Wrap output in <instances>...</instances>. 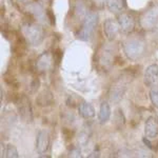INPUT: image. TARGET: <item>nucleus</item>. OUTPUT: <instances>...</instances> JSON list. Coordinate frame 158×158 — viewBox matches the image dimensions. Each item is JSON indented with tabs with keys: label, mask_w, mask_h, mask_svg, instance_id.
<instances>
[{
	"label": "nucleus",
	"mask_w": 158,
	"mask_h": 158,
	"mask_svg": "<svg viewBox=\"0 0 158 158\" xmlns=\"http://www.w3.org/2000/svg\"><path fill=\"white\" fill-rule=\"evenodd\" d=\"M123 52L131 61H138L147 52V43L140 37H130L123 42Z\"/></svg>",
	"instance_id": "f257e3e1"
},
{
	"label": "nucleus",
	"mask_w": 158,
	"mask_h": 158,
	"mask_svg": "<svg viewBox=\"0 0 158 158\" xmlns=\"http://www.w3.org/2000/svg\"><path fill=\"white\" fill-rule=\"evenodd\" d=\"M115 51H114V47L108 43H104L102 47L97 51L96 54V64L99 71L101 72H109L115 63Z\"/></svg>",
	"instance_id": "f03ea898"
},
{
	"label": "nucleus",
	"mask_w": 158,
	"mask_h": 158,
	"mask_svg": "<svg viewBox=\"0 0 158 158\" xmlns=\"http://www.w3.org/2000/svg\"><path fill=\"white\" fill-rule=\"evenodd\" d=\"M22 34L27 42L31 45L38 47L40 45L44 39V31L40 24L35 22H24L22 25Z\"/></svg>",
	"instance_id": "7ed1b4c3"
},
{
	"label": "nucleus",
	"mask_w": 158,
	"mask_h": 158,
	"mask_svg": "<svg viewBox=\"0 0 158 158\" xmlns=\"http://www.w3.org/2000/svg\"><path fill=\"white\" fill-rule=\"evenodd\" d=\"M98 24V15L94 12H89L88 15L82 20V25L76 32V37L78 39L86 41L93 36V33Z\"/></svg>",
	"instance_id": "20e7f679"
},
{
	"label": "nucleus",
	"mask_w": 158,
	"mask_h": 158,
	"mask_svg": "<svg viewBox=\"0 0 158 158\" xmlns=\"http://www.w3.org/2000/svg\"><path fill=\"white\" fill-rule=\"evenodd\" d=\"M127 91V81L124 78H119L113 85L111 86L109 92V99L112 103H119L123 98Z\"/></svg>",
	"instance_id": "39448f33"
},
{
	"label": "nucleus",
	"mask_w": 158,
	"mask_h": 158,
	"mask_svg": "<svg viewBox=\"0 0 158 158\" xmlns=\"http://www.w3.org/2000/svg\"><path fill=\"white\" fill-rule=\"evenodd\" d=\"M157 23H158V10L156 7H153V9L147 11L142 15L141 19H140L141 27L148 31L154 30L157 27Z\"/></svg>",
	"instance_id": "423d86ee"
},
{
	"label": "nucleus",
	"mask_w": 158,
	"mask_h": 158,
	"mask_svg": "<svg viewBox=\"0 0 158 158\" xmlns=\"http://www.w3.org/2000/svg\"><path fill=\"white\" fill-rule=\"evenodd\" d=\"M144 83L150 90L158 89V65L151 64L144 71Z\"/></svg>",
	"instance_id": "0eeeda50"
},
{
	"label": "nucleus",
	"mask_w": 158,
	"mask_h": 158,
	"mask_svg": "<svg viewBox=\"0 0 158 158\" xmlns=\"http://www.w3.org/2000/svg\"><path fill=\"white\" fill-rule=\"evenodd\" d=\"M117 21L120 27V31L124 34H131L135 30V19L128 13H120L118 15Z\"/></svg>",
	"instance_id": "6e6552de"
},
{
	"label": "nucleus",
	"mask_w": 158,
	"mask_h": 158,
	"mask_svg": "<svg viewBox=\"0 0 158 158\" xmlns=\"http://www.w3.org/2000/svg\"><path fill=\"white\" fill-rule=\"evenodd\" d=\"M54 56L51 52H43L36 61V70L39 73H45L50 71L54 63Z\"/></svg>",
	"instance_id": "1a4fd4ad"
},
{
	"label": "nucleus",
	"mask_w": 158,
	"mask_h": 158,
	"mask_svg": "<svg viewBox=\"0 0 158 158\" xmlns=\"http://www.w3.org/2000/svg\"><path fill=\"white\" fill-rule=\"evenodd\" d=\"M103 32L109 41L115 40L116 37L118 36L119 32H120V27H119L118 21L113 18L106 19L103 23Z\"/></svg>",
	"instance_id": "9d476101"
},
{
	"label": "nucleus",
	"mask_w": 158,
	"mask_h": 158,
	"mask_svg": "<svg viewBox=\"0 0 158 158\" xmlns=\"http://www.w3.org/2000/svg\"><path fill=\"white\" fill-rule=\"evenodd\" d=\"M50 143L51 142L49 133L47 131H44V130L39 131L36 138V150L40 156H43L44 154H47L50 149Z\"/></svg>",
	"instance_id": "9b49d317"
},
{
	"label": "nucleus",
	"mask_w": 158,
	"mask_h": 158,
	"mask_svg": "<svg viewBox=\"0 0 158 158\" xmlns=\"http://www.w3.org/2000/svg\"><path fill=\"white\" fill-rule=\"evenodd\" d=\"M17 106H18V111H19L20 115H21V117L24 120H27V122L33 120L31 102L27 96H24V95L20 96L18 101H17Z\"/></svg>",
	"instance_id": "f8f14e48"
},
{
	"label": "nucleus",
	"mask_w": 158,
	"mask_h": 158,
	"mask_svg": "<svg viewBox=\"0 0 158 158\" xmlns=\"http://www.w3.org/2000/svg\"><path fill=\"white\" fill-rule=\"evenodd\" d=\"M144 134L148 139L156 138L158 136V117L156 115L150 116L146 120Z\"/></svg>",
	"instance_id": "ddd939ff"
},
{
	"label": "nucleus",
	"mask_w": 158,
	"mask_h": 158,
	"mask_svg": "<svg viewBox=\"0 0 158 158\" xmlns=\"http://www.w3.org/2000/svg\"><path fill=\"white\" fill-rule=\"evenodd\" d=\"M27 11L37 20H40V21H47L48 20L47 12H44L42 4L39 3V2H32V3H30L27 6Z\"/></svg>",
	"instance_id": "4468645a"
},
{
	"label": "nucleus",
	"mask_w": 158,
	"mask_h": 158,
	"mask_svg": "<svg viewBox=\"0 0 158 158\" xmlns=\"http://www.w3.org/2000/svg\"><path fill=\"white\" fill-rule=\"evenodd\" d=\"M88 13V6L85 0H76L74 6V15L76 16V18L83 20Z\"/></svg>",
	"instance_id": "2eb2a0df"
},
{
	"label": "nucleus",
	"mask_w": 158,
	"mask_h": 158,
	"mask_svg": "<svg viewBox=\"0 0 158 158\" xmlns=\"http://www.w3.org/2000/svg\"><path fill=\"white\" fill-rule=\"evenodd\" d=\"M79 115L85 119H91L95 116V109L89 102H82L78 106Z\"/></svg>",
	"instance_id": "dca6fc26"
},
{
	"label": "nucleus",
	"mask_w": 158,
	"mask_h": 158,
	"mask_svg": "<svg viewBox=\"0 0 158 158\" xmlns=\"http://www.w3.org/2000/svg\"><path fill=\"white\" fill-rule=\"evenodd\" d=\"M111 106H110L109 102L106 101H102L100 104V110H99L98 118L100 123H106L110 120V117H111Z\"/></svg>",
	"instance_id": "f3484780"
},
{
	"label": "nucleus",
	"mask_w": 158,
	"mask_h": 158,
	"mask_svg": "<svg viewBox=\"0 0 158 158\" xmlns=\"http://www.w3.org/2000/svg\"><path fill=\"white\" fill-rule=\"evenodd\" d=\"M106 6L111 13L120 14L126 7V1L124 0H106Z\"/></svg>",
	"instance_id": "a211bd4d"
},
{
	"label": "nucleus",
	"mask_w": 158,
	"mask_h": 158,
	"mask_svg": "<svg viewBox=\"0 0 158 158\" xmlns=\"http://www.w3.org/2000/svg\"><path fill=\"white\" fill-rule=\"evenodd\" d=\"M1 157H7V158H18L19 154L17 149L13 144H6L4 146V150L1 148Z\"/></svg>",
	"instance_id": "6ab92c4d"
},
{
	"label": "nucleus",
	"mask_w": 158,
	"mask_h": 158,
	"mask_svg": "<svg viewBox=\"0 0 158 158\" xmlns=\"http://www.w3.org/2000/svg\"><path fill=\"white\" fill-rule=\"evenodd\" d=\"M52 101H53L52 94L49 91H44L37 98V104H39V106H49V104L52 103Z\"/></svg>",
	"instance_id": "aec40b11"
},
{
	"label": "nucleus",
	"mask_w": 158,
	"mask_h": 158,
	"mask_svg": "<svg viewBox=\"0 0 158 158\" xmlns=\"http://www.w3.org/2000/svg\"><path fill=\"white\" fill-rule=\"evenodd\" d=\"M150 99H151L153 106L158 109V89H153L150 91Z\"/></svg>",
	"instance_id": "412c9836"
},
{
	"label": "nucleus",
	"mask_w": 158,
	"mask_h": 158,
	"mask_svg": "<svg viewBox=\"0 0 158 158\" xmlns=\"http://www.w3.org/2000/svg\"><path fill=\"white\" fill-rule=\"evenodd\" d=\"M114 119H115V121L114 122H115L118 127H121L122 124H124V116H123V114H122V112L120 111V110H117L116 111Z\"/></svg>",
	"instance_id": "4be33fe9"
},
{
	"label": "nucleus",
	"mask_w": 158,
	"mask_h": 158,
	"mask_svg": "<svg viewBox=\"0 0 158 158\" xmlns=\"http://www.w3.org/2000/svg\"><path fill=\"white\" fill-rule=\"evenodd\" d=\"M92 2H93V4L96 6V9L102 10L104 9V6H106V0H92Z\"/></svg>",
	"instance_id": "5701e85b"
},
{
	"label": "nucleus",
	"mask_w": 158,
	"mask_h": 158,
	"mask_svg": "<svg viewBox=\"0 0 158 158\" xmlns=\"http://www.w3.org/2000/svg\"><path fill=\"white\" fill-rule=\"evenodd\" d=\"M70 155L72 157H81V150L79 147H73L70 150Z\"/></svg>",
	"instance_id": "b1692460"
},
{
	"label": "nucleus",
	"mask_w": 158,
	"mask_h": 158,
	"mask_svg": "<svg viewBox=\"0 0 158 158\" xmlns=\"http://www.w3.org/2000/svg\"><path fill=\"white\" fill-rule=\"evenodd\" d=\"M47 16H48V20L51 22V24L52 25H54L55 24V16H54V14H53V12L51 11V10H48L47 11Z\"/></svg>",
	"instance_id": "393cba45"
}]
</instances>
